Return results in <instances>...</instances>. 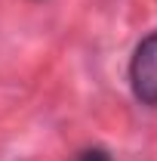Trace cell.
Wrapping results in <instances>:
<instances>
[{"label":"cell","mask_w":157,"mask_h":161,"mask_svg":"<svg viewBox=\"0 0 157 161\" xmlns=\"http://www.w3.org/2000/svg\"><path fill=\"white\" fill-rule=\"evenodd\" d=\"M133 93L145 105H157V34L145 37L136 47V56L129 65Z\"/></svg>","instance_id":"6da1fadb"},{"label":"cell","mask_w":157,"mask_h":161,"mask_svg":"<svg viewBox=\"0 0 157 161\" xmlns=\"http://www.w3.org/2000/svg\"><path fill=\"white\" fill-rule=\"evenodd\" d=\"M80 161H111V158H108L105 149H86V152L80 155Z\"/></svg>","instance_id":"7a4b0ae2"}]
</instances>
